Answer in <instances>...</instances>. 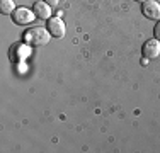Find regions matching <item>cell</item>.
Returning a JSON list of instances; mask_svg holds the SVG:
<instances>
[{
    "instance_id": "1",
    "label": "cell",
    "mask_w": 160,
    "mask_h": 153,
    "mask_svg": "<svg viewBox=\"0 0 160 153\" xmlns=\"http://www.w3.org/2000/svg\"><path fill=\"white\" fill-rule=\"evenodd\" d=\"M51 34L44 27H31L24 32V41L31 46H43L49 41Z\"/></svg>"
},
{
    "instance_id": "2",
    "label": "cell",
    "mask_w": 160,
    "mask_h": 153,
    "mask_svg": "<svg viewBox=\"0 0 160 153\" xmlns=\"http://www.w3.org/2000/svg\"><path fill=\"white\" fill-rule=\"evenodd\" d=\"M142 14L150 21H160V3L155 0H145L142 3Z\"/></svg>"
},
{
    "instance_id": "3",
    "label": "cell",
    "mask_w": 160,
    "mask_h": 153,
    "mask_svg": "<svg viewBox=\"0 0 160 153\" xmlns=\"http://www.w3.org/2000/svg\"><path fill=\"white\" fill-rule=\"evenodd\" d=\"M36 17L34 12H31L29 9H24V7H21V9H16L12 14V21L16 22L19 26H24V24H29V22H32V19Z\"/></svg>"
},
{
    "instance_id": "4",
    "label": "cell",
    "mask_w": 160,
    "mask_h": 153,
    "mask_svg": "<svg viewBox=\"0 0 160 153\" xmlns=\"http://www.w3.org/2000/svg\"><path fill=\"white\" fill-rule=\"evenodd\" d=\"M46 27H48V32L53 37H63L65 36V24L60 17H49Z\"/></svg>"
},
{
    "instance_id": "5",
    "label": "cell",
    "mask_w": 160,
    "mask_h": 153,
    "mask_svg": "<svg viewBox=\"0 0 160 153\" xmlns=\"http://www.w3.org/2000/svg\"><path fill=\"white\" fill-rule=\"evenodd\" d=\"M142 53H143L145 58H148V60L157 58V56L160 55V41H157V39L147 41V43L143 44V48H142Z\"/></svg>"
},
{
    "instance_id": "6",
    "label": "cell",
    "mask_w": 160,
    "mask_h": 153,
    "mask_svg": "<svg viewBox=\"0 0 160 153\" xmlns=\"http://www.w3.org/2000/svg\"><path fill=\"white\" fill-rule=\"evenodd\" d=\"M32 12L38 19H46L48 21V19L51 17V7H49L46 2H36L32 7Z\"/></svg>"
},
{
    "instance_id": "7",
    "label": "cell",
    "mask_w": 160,
    "mask_h": 153,
    "mask_svg": "<svg viewBox=\"0 0 160 153\" xmlns=\"http://www.w3.org/2000/svg\"><path fill=\"white\" fill-rule=\"evenodd\" d=\"M28 55H29V49L26 48L24 44H16L10 49V56H12L14 60H24Z\"/></svg>"
},
{
    "instance_id": "8",
    "label": "cell",
    "mask_w": 160,
    "mask_h": 153,
    "mask_svg": "<svg viewBox=\"0 0 160 153\" xmlns=\"http://www.w3.org/2000/svg\"><path fill=\"white\" fill-rule=\"evenodd\" d=\"M14 0H2L0 2V12L3 15H12L14 14Z\"/></svg>"
},
{
    "instance_id": "9",
    "label": "cell",
    "mask_w": 160,
    "mask_h": 153,
    "mask_svg": "<svg viewBox=\"0 0 160 153\" xmlns=\"http://www.w3.org/2000/svg\"><path fill=\"white\" fill-rule=\"evenodd\" d=\"M153 36H155V39L160 41V21L157 22V26L153 27Z\"/></svg>"
},
{
    "instance_id": "10",
    "label": "cell",
    "mask_w": 160,
    "mask_h": 153,
    "mask_svg": "<svg viewBox=\"0 0 160 153\" xmlns=\"http://www.w3.org/2000/svg\"><path fill=\"white\" fill-rule=\"evenodd\" d=\"M43 2H46L49 7H56L60 3V0H43Z\"/></svg>"
},
{
    "instance_id": "11",
    "label": "cell",
    "mask_w": 160,
    "mask_h": 153,
    "mask_svg": "<svg viewBox=\"0 0 160 153\" xmlns=\"http://www.w3.org/2000/svg\"><path fill=\"white\" fill-rule=\"evenodd\" d=\"M136 2H142V3H143V2H145V0H136Z\"/></svg>"
}]
</instances>
